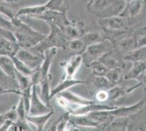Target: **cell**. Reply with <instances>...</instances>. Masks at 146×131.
<instances>
[{"instance_id": "obj_7", "label": "cell", "mask_w": 146, "mask_h": 131, "mask_svg": "<svg viewBox=\"0 0 146 131\" xmlns=\"http://www.w3.org/2000/svg\"><path fill=\"white\" fill-rule=\"evenodd\" d=\"M32 18L42 20L45 21L48 25L54 24L58 27L63 29L65 26L70 23V20L66 16V13L55 10H47L39 15H34Z\"/></svg>"}, {"instance_id": "obj_18", "label": "cell", "mask_w": 146, "mask_h": 131, "mask_svg": "<svg viewBox=\"0 0 146 131\" xmlns=\"http://www.w3.org/2000/svg\"><path fill=\"white\" fill-rule=\"evenodd\" d=\"M20 48L17 42H12L0 36V55L13 57Z\"/></svg>"}, {"instance_id": "obj_33", "label": "cell", "mask_w": 146, "mask_h": 131, "mask_svg": "<svg viewBox=\"0 0 146 131\" xmlns=\"http://www.w3.org/2000/svg\"><path fill=\"white\" fill-rule=\"evenodd\" d=\"M9 130L15 131H29L31 130L29 122L26 120H21L17 119L13 122L11 126L9 128Z\"/></svg>"}, {"instance_id": "obj_10", "label": "cell", "mask_w": 146, "mask_h": 131, "mask_svg": "<svg viewBox=\"0 0 146 131\" xmlns=\"http://www.w3.org/2000/svg\"><path fill=\"white\" fill-rule=\"evenodd\" d=\"M66 40H72L82 37L84 34V23L83 21H71L68 24L62 29Z\"/></svg>"}, {"instance_id": "obj_40", "label": "cell", "mask_w": 146, "mask_h": 131, "mask_svg": "<svg viewBox=\"0 0 146 131\" xmlns=\"http://www.w3.org/2000/svg\"><path fill=\"white\" fill-rule=\"evenodd\" d=\"M14 121H11V120H5L2 125H0V130L1 131H8L9 128L11 126L12 123Z\"/></svg>"}, {"instance_id": "obj_3", "label": "cell", "mask_w": 146, "mask_h": 131, "mask_svg": "<svg viewBox=\"0 0 146 131\" xmlns=\"http://www.w3.org/2000/svg\"><path fill=\"white\" fill-rule=\"evenodd\" d=\"M50 32L46 37L38 43L36 45L29 49L33 53L44 56L45 53L52 48H63L65 44L67 42L65 38L62 29L54 24L49 25Z\"/></svg>"}, {"instance_id": "obj_12", "label": "cell", "mask_w": 146, "mask_h": 131, "mask_svg": "<svg viewBox=\"0 0 146 131\" xmlns=\"http://www.w3.org/2000/svg\"><path fill=\"white\" fill-rule=\"evenodd\" d=\"M69 121L80 130H82L81 128H98L100 130V127L99 123L89 114L74 115L69 113Z\"/></svg>"}, {"instance_id": "obj_8", "label": "cell", "mask_w": 146, "mask_h": 131, "mask_svg": "<svg viewBox=\"0 0 146 131\" xmlns=\"http://www.w3.org/2000/svg\"><path fill=\"white\" fill-rule=\"evenodd\" d=\"M52 112H53L52 106L46 104L41 99L40 96L36 92V86L33 85L30 100V108L28 115H31V116L42 115Z\"/></svg>"}, {"instance_id": "obj_35", "label": "cell", "mask_w": 146, "mask_h": 131, "mask_svg": "<svg viewBox=\"0 0 146 131\" xmlns=\"http://www.w3.org/2000/svg\"><path fill=\"white\" fill-rule=\"evenodd\" d=\"M15 109H16L17 114H18V119L26 120V116L28 115V113L26 110V108H25L24 102H23V100L21 96H20V100L18 101V105L15 106Z\"/></svg>"}, {"instance_id": "obj_1", "label": "cell", "mask_w": 146, "mask_h": 131, "mask_svg": "<svg viewBox=\"0 0 146 131\" xmlns=\"http://www.w3.org/2000/svg\"><path fill=\"white\" fill-rule=\"evenodd\" d=\"M13 32L21 48L31 49L43 40L47 34L36 31L28 24L23 22L20 18H13Z\"/></svg>"}, {"instance_id": "obj_24", "label": "cell", "mask_w": 146, "mask_h": 131, "mask_svg": "<svg viewBox=\"0 0 146 131\" xmlns=\"http://www.w3.org/2000/svg\"><path fill=\"white\" fill-rule=\"evenodd\" d=\"M0 69L10 76H15L16 68L12 57L0 55Z\"/></svg>"}, {"instance_id": "obj_17", "label": "cell", "mask_w": 146, "mask_h": 131, "mask_svg": "<svg viewBox=\"0 0 146 131\" xmlns=\"http://www.w3.org/2000/svg\"><path fill=\"white\" fill-rule=\"evenodd\" d=\"M87 84H90L92 90L90 91L96 92L98 90H109L112 87H113V84H111L109 80L106 77V76H92L89 78V80L87 81Z\"/></svg>"}, {"instance_id": "obj_29", "label": "cell", "mask_w": 146, "mask_h": 131, "mask_svg": "<svg viewBox=\"0 0 146 131\" xmlns=\"http://www.w3.org/2000/svg\"><path fill=\"white\" fill-rule=\"evenodd\" d=\"M15 77L17 82H18L20 92L24 90L26 88H29V87H31L33 86L32 83L31 82L30 76L23 75V74H21V72L17 71V70L16 71H15Z\"/></svg>"}, {"instance_id": "obj_19", "label": "cell", "mask_w": 146, "mask_h": 131, "mask_svg": "<svg viewBox=\"0 0 146 131\" xmlns=\"http://www.w3.org/2000/svg\"><path fill=\"white\" fill-rule=\"evenodd\" d=\"M119 55H120V53H119V52L114 53L113 50L111 52L108 53L106 54V55H104L100 61H101L108 69L116 68V67H121V68H124V62H123L124 60H121Z\"/></svg>"}, {"instance_id": "obj_25", "label": "cell", "mask_w": 146, "mask_h": 131, "mask_svg": "<svg viewBox=\"0 0 146 131\" xmlns=\"http://www.w3.org/2000/svg\"><path fill=\"white\" fill-rule=\"evenodd\" d=\"M146 69V61H137L134 62L133 66L131 69L128 71L127 74L124 76L126 80L129 79H136L137 76L142 72Z\"/></svg>"}, {"instance_id": "obj_26", "label": "cell", "mask_w": 146, "mask_h": 131, "mask_svg": "<svg viewBox=\"0 0 146 131\" xmlns=\"http://www.w3.org/2000/svg\"><path fill=\"white\" fill-rule=\"evenodd\" d=\"M124 68L116 67V68H111L106 73V77L109 80L110 82L113 85H117L119 83L124 79Z\"/></svg>"}, {"instance_id": "obj_37", "label": "cell", "mask_w": 146, "mask_h": 131, "mask_svg": "<svg viewBox=\"0 0 146 131\" xmlns=\"http://www.w3.org/2000/svg\"><path fill=\"white\" fill-rule=\"evenodd\" d=\"M0 36L2 37L5 38V39H7L9 40L12 41V42H17L16 38H15V36L14 33L11 30H9V29H7L5 28L1 27V26H0Z\"/></svg>"}, {"instance_id": "obj_32", "label": "cell", "mask_w": 146, "mask_h": 131, "mask_svg": "<svg viewBox=\"0 0 146 131\" xmlns=\"http://www.w3.org/2000/svg\"><path fill=\"white\" fill-rule=\"evenodd\" d=\"M89 67L91 68L92 74L95 76H106L109 70L100 61L93 62Z\"/></svg>"}, {"instance_id": "obj_14", "label": "cell", "mask_w": 146, "mask_h": 131, "mask_svg": "<svg viewBox=\"0 0 146 131\" xmlns=\"http://www.w3.org/2000/svg\"><path fill=\"white\" fill-rule=\"evenodd\" d=\"M82 63L83 62L81 55H72L68 61L61 63L60 66L65 69L64 78H74L76 73L77 72Z\"/></svg>"}, {"instance_id": "obj_39", "label": "cell", "mask_w": 146, "mask_h": 131, "mask_svg": "<svg viewBox=\"0 0 146 131\" xmlns=\"http://www.w3.org/2000/svg\"><path fill=\"white\" fill-rule=\"evenodd\" d=\"M136 79L138 81V84L140 86L143 84L146 85V69L143 72H142Z\"/></svg>"}, {"instance_id": "obj_23", "label": "cell", "mask_w": 146, "mask_h": 131, "mask_svg": "<svg viewBox=\"0 0 146 131\" xmlns=\"http://www.w3.org/2000/svg\"><path fill=\"white\" fill-rule=\"evenodd\" d=\"M139 84H137L135 87H132L129 89H127L125 87H119L117 85H115L113 87H112L111 88H110L108 90V100H116L118 99L121 98L123 96H126L127 94L129 93V92H132L133 90L136 89L137 87H139Z\"/></svg>"}, {"instance_id": "obj_41", "label": "cell", "mask_w": 146, "mask_h": 131, "mask_svg": "<svg viewBox=\"0 0 146 131\" xmlns=\"http://www.w3.org/2000/svg\"><path fill=\"white\" fill-rule=\"evenodd\" d=\"M0 1H2V2H18V0H0Z\"/></svg>"}, {"instance_id": "obj_6", "label": "cell", "mask_w": 146, "mask_h": 131, "mask_svg": "<svg viewBox=\"0 0 146 131\" xmlns=\"http://www.w3.org/2000/svg\"><path fill=\"white\" fill-rule=\"evenodd\" d=\"M143 106H144V101L140 100L134 105L127 106H116L113 109L103 110L102 112L106 115L108 120L111 122L113 120L116 118H126L136 114L140 111H141Z\"/></svg>"}, {"instance_id": "obj_16", "label": "cell", "mask_w": 146, "mask_h": 131, "mask_svg": "<svg viewBox=\"0 0 146 131\" xmlns=\"http://www.w3.org/2000/svg\"><path fill=\"white\" fill-rule=\"evenodd\" d=\"M86 48H87V45H85L82 38L81 37L79 39L67 41L63 49L67 53L72 56V55H82Z\"/></svg>"}, {"instance_id": "obj_11", "label": "cell", "mask_w": 146, "mask_h": 131, "mask_svg": "<svg viewBox=\"0 0 146 131\" xmlns=\"http://www.w3.org/2000/svg\"><path fill=\"white\" fill-rule=\"evenodd\" d=\"M0 91L2 94L13 93L21 96L18 82L15 76L7 74L0 69Z\"/></svg>"}, {"instance_id": "obj_43", "label": "cell", "mask_w": 146, "mask_h": 131, "mask_svg": "<svg viewBox=\"0 0 146 131\" xmlns=\"http://www.w3.org/2000/svg\"><path fill=\"white\" fill-rule=\"evenodd\" d=\"M0 95H2V92H1V91H0Z\"/></svg>"}, {"instance_id": "obj_22", "label": "cell", "mask_w": 146, "mask_h": 131, "mask_svg": "<svg viewBox=\"0 0 146 131\" xmlns=\"http://www.w3.org/2000/svg\"><path fill=\"white\" fill-rule=\"evenodd\" d=\"M44 5L46 10H55L66 13L70 9L68 0H49L47 3Z\"/></svg>"}, {"instance_id": "obj_30", "label": "cell", "mask_w": 146, "mask_h": 131, "mask_svg": "<svg viewBox=\"0 0 146 131\" xmlns=\"http://www.w3.org/2000/svg\"><path fill=\"white\" fill-rule=\"evenodd\" d=\"M82 38L87 47L91 45H93V44L102 42L106 39L98 32H90L87 34H84V35Z\"/></svg>"}, {"instance_id": "obj_20", "label": "cell", "mask_w": 146, "mask_h": 131, "mask_svg": "<svg viewBox=\"0 0 146 131\" xmlns=\"http://www.w3.org/2000/svg\"><path fill=\"white\" fill-rule=\"evenodd\" d=\"M54 114V111L50 112L48 114L42 115H36V116H31V115H27L26 116V120L28 122L34 125L36 128L37 130H43L44 127L46 126L47 123L51 118L52 116Z\"/></svg>"}, {"instance_id": "obj_34", "label": "cell", "mask_w": 146, "mask_h": 131, "mask_svg": "<svg viewBox=\"0 0 146 131\" xmlns=\"http://www.w3.org/2000/svg\"><path fill=\"white\" fill-rule=\"evenodd\" d=\"M13 58V61L14 62L15 66V68L18 71L21 72V74H23V75H26V76H30L31 75V74L33 73V70L31 69L29 67H28L26 64H25L23 62L21 61V60H19L18 58H17L15 56L12 57Z\"/></svg>"}, {"instance_id": "obj_42", "label": "cell", "mask_w": 146, "mask_h": 131, "mask_svg": "<svg viewBox=\"0 0 146 131\" xmlns=\"http://www.w3.org/2000/svg\"><path fill=\"white\" fill-rule=\"evenodd\" d=\"M126 2H128V1H131V0H125Z\"/></svg>"}, {"instance_id": "obj_44", "label": "cell", "mask_w": 146, "mask_h": 131, "mask_svg": "<svg viewBox=\"0 0 146 131\" xmlns=\"http://www.w3.org/2000/svg\"><path fill=\"white\" fill-rule=\"evenodd\" d=\"M89 1H91V0H89Z\"/></svg>"}, {"instance_id": "obj_38", "label": "cell", "mask_w": 146, "mask_h": 131, "mask_svg": "<svg viewBox=\"0 0 146 131\" xmlns=\"http://www.w3.org/2000/svg\"><path fill=\"white\" fill-rule=\"evenodd\" d=\"M136 39L137 47H143V46H146V34H142L137 36Z\"/></svg>"}, {"instance_id": "obj_9", "label": "cell", "mask_w": 146, "mask_h": 131, "mask_svg": "<svg viewBox=\"0 0 146 131\" xmlns=\"http://www.w3.org/2000/svg\"><path fill=\"white\" fill-rule=\"evenodd\" d=\"M15 56L23 62L31 70L37 69L40 67L44 56L34 53L29 49L20 48Z\"/></svg>"}, {"instance_id": "obj_27", "label": "cell", "mask_w": 146, "mask_h": 131, "mask_svg": "<svg viewBox=\"0 0 146 131\" xmlns=\"http://www.w3.org/2000/svg\"><path fill=\"white\" fill-rule=\"evenodd\" d=\"M137 48L136 39L135 37H129L127 39H123L119 42L117 45V51L121 53V52H125V55L129 52L132 51Z\"/></svg>"}, {"instance_id": "obj_21", "label": "cell", "mask_w": 146, "mask_h": 131, "mask_svg": "<svg viewBox=\"0 0 146 131\" xmlns=\"http://www.w3.org/2000/svg\"><path fill=\"white\" fill-rule=\"evenodd\" d=\"M123 59L125 61L137 62L146 61V46L137 47L123 56Z\"/></svg>"}, {"instance_id": "obj_31", "label": "cell", "mask_w": 146, "mask_h": 131, "mask_svg": "<svg viewBox=\"0 0 146 131\" xmlns=\"http://www.w3.org/2000/svg\"><path fill=\"white\" fill-rule=\"evenodd\" d=\"M17 10H15L13 7L9 5L7 2L0 1V13L9 19L13 20L16 17Z\"/></svg>"}, {"instance_id": "obj_13", "label": "cell", "mask_w": 146, "mask_h": 131, "mask_svg": "<svg viewBox=\"0 0 146 131\" xmlns=\"http://www.w3.org/2000/svg\"><path fill=\"white\" fill-rule=\"evenodd\" d=\"M145 3H146V0H131L126 2L125 6L119 15L131 21L132 18L137 16L141 12Z\"/></svg>"}, {"instance_id": "obj_28", "label": "cell", "mask_w": 146, "mask_h": 131, "mask_svg": "<svg viewBox=\"0 0 146 131\" xmlns=\"http://www.w3.org/2000/svg\"><path fill=\"white\" fill-rule=\"evenodd\" d=\"M128 117L124 118V120H119V118H116L110 122L106 128L104 130H121L126 131L127 130L128 127Z\"/></svg>"}, {"instance_id": "obj_15", "label": "cell", "mask_w": 146, "mask_h": 131, "mask_svg": "<svg viewBox=\"0 0 146 131\" xmlns=\"http://www.w3.org/2000/svg\"><path fill=\"white\" fill-rule=\"evenodd\" d=\"M82 84H87V81L85 80H80V79H76L75 78H64L62 82L59 83L58 85L55 86L51 90L50 92V98H53L54 97L58 95L60 92L69 89L70 87H72L75 85Z\"/></svg>"}, {"instance_id": "obj_4", "label": "cell", "mask_w": 146, "mask_h": 131, "mask_svg": "<svg viewBox=\"0 0 146 131\" xmlns=\"http://www.w3.org/2000/svg\"><path fill=\"white\" fill-rule=\"evenodd\" d=\"M113 44L110 39H105L102 42L87 46L82 53V62L89 67L95 61H100L104 55L113 50Z\"/></svg>"}, {"instance_id": "obj_5", "label": "cell", "mask_w": 146, "mask_h": 131, "mask_svg": "<svg viewBox=\"0 0 146 131\" xmlns=\"http://www.w3.org/2000/svg\"><path fill=\"white\" fill-rule=\"evenodd\" d=\"M98 24L106 33H124L129 28L130 20L119 15L110 18H99Z\"/></svg>"}, {"instance_id": "obj_36", "label": "cell", "mask_w": 146, "mask_h": 131, "mask_svg": "<svg viewBox=\"0 0 146 131\" xmlns=\"http://www.w3.org/2000/svg\"><path fill=\"white\" fill-rule=\"evenodd\" d=\"M95 97L96 101L103 104L108 100V90H98L95 92Z\"/></svg>"}, {"instance_id": "obj_2", "label": "cell", "mask_w": 146, "mask_h": 131, "mask_svg": "<svg viewBox=\"0 0 146 131\" xmlns=\"http://www.w3.org/2000/svg\"><path fill=\"white\" fill-rule=\"evenodd\" d=\"M125 5V0H91L87 10L98 18H106L120 15Z\"/></svg>"}]
</instances>
